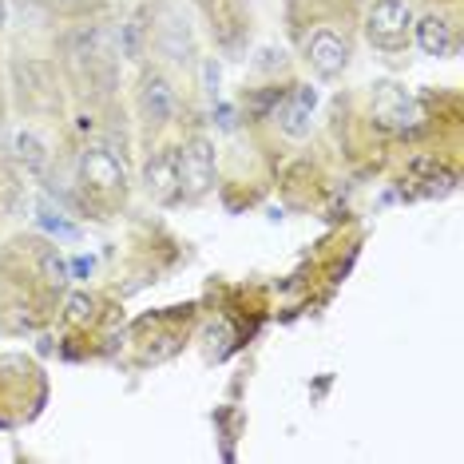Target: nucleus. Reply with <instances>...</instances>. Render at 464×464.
<instances>
[{"instance_id":"nucleus-1","label":"nucleus","mask_w":464,"mask_h":464,"mask_svg":"<svg viewBox=\"0 0 464 464\" xmlns=\"http://www.w3.org/2000/svg\"><path fill=\"white\" fill-rule=\"evenodd\" d=\"M413 28V13H409L405 0H377L369 8V40L382 48H401Z\"/></svg>"},{"instance_id":"nucleus-2","label":"nucleus","mask_w":464,"mask_h":464,"mask_svg":"<svg viewBox=\"0 0 464 464\" xmlns=\"http://www.w3.org/2000/svg\"><path fill=\"white\" fill-rule=\"evenodd\" d=\"M373 120L382 123L389 131H409L420 123V108L417 100L409 96L405 88H397V83H382V88L373 92Z\"/></svg>"},{"instance_id":"nucleus-3","label":"nucleus","mask_w":464,"mask_h":464,"mask_svg":"<svg viewBox=\"0 0 464 464\" xmlns=\"http://www.w3.org/2000/svg\"><path fill=\"white\" fill-rule=\"evenodd\" d=\"M175 163H179V187H187V195L198 198L215 183V151H210L207 140H191L175 155Z\"/></svg>"},{"instance_id":"nucleus-4","label":"nucleus","mask_w":464,"mask_h":464,"mask_svg":"<svg viewBox=\"0 0 464 464\" xmlns=\"http://www.w3.org/2000/svg\"><path fill=\"white\" fill-rule=\"evenodd\" d=\"M305 56H310V68L318 72L322 80H337L345 68H350V44H345L342 36H334L330 28H322V33L310 36Z\"/></svg>"},{"instance_id":"nucleus-5","label":"nucleus","mask_w":464,"mask_h":464,"mask_svg":"<svg viewBox=\"0 0 464 464\" xmlns=\"http://www.w3.org/2000/svg\"><path fill=\"white\" fill-rule=\"evenodd\" d=\"M80 175H83V183H92L96 191H115V187L128 183L123 163L115 160L111 151H103V147H88V151L80 155Z\"/></svg>"},{"instance_id":"nucleus-6","label":"nucleus","mask_w":464,"mask_h":464,"mask_svg":"<svg viewBox=\"0 0 464 464\" xmlns=\"http://www.w3.org/2000/svg\"><path fill=\"white\" fill-rule=\"evenodd\" d=\"M314 108H318V92H314L310 83H302V88L294 92V100L278 115L282 131H286L290 140H305V135H310V123H314Z\"/></svg>"},{"instance_id":"nucleus-7","label":"nucleus","mask_w":464,"mask_h":464,"mask_svg":"<svg viewBox=\"0 0 464 464\" xmlns=\"http://www.w3.org/2000/svg\"><path fill=\"white\" fill-rule=\"evenodd\" d=\"M175 108H179L175 88H171V83H167L163 76H151V80L143 83V92H140V111H143L151 123H171Z\"/></svg>"},{"instance_id":"nucleus-8","label":"nucleus","mask_w":464,"mask_h":464,"mask_svg":"<svg viewBox=\"0 0 464 464\" xmlns=\"http://www.w3.org/2000/svg\"><path fill=\"white\" fill-rule=\"evenodd\" d=\"M417 44H420L425 56H452V52H457V40H452L449 20H440V16L417 20Z\"/></svg>"},{"instance_id":"nucleus-9","label":"nucleus","mask_w":464,"mask_h":464,"mask_svg":"<svg viewBox=\"0 0 464 464\" xmlns=\"http://www.w3.org/2000/svg\"><path fill=\"white\" fill-rule=\"evenodd\" d=\"M147 191L160 198V203H171V198L183 191V187H179V163H175V155H160V160L147 163Z\"/></svg>"},{"instance_id":"nucleus-10","label":"nucleus","mask_w":464,"mask_h":464,"mask_svg":"<svg viewBox=\"0 0 464 464\" xmlns=\"http://www.w3.org/2000/svg\"><path fill=\"white\" fill-rule=\"evenodd\" d=\"M13 151H16V160L24 163L28 171H36V175L48 167V151H44V143H40L33 131H16L13 135Z\"/></svg>"},{"instance_id":"nucleus-11","label":"nucleus","mask_w":464,"mask_h":464,"mask_svg":"<svg viewBox=\"0 0 464 464\" xmlns=\"http://www.w3.org/2000/svg\"><path fill=\"white\" fill-rule=\"evenodd\" d=\"M40 227L48 230V235H60V238H76V227L64 218V210H56L52 203H40Z\"/></svg>"},{"instance_id":"nucleus-12","label":"nucleus","mask_w":464,"mask_h":464,"mask_svg":"<svg viewBox=\"0 0 464 464\" xmlns=\"http://www.w3.org/2000/svg\"><path fill=\"white\" fill-rule=\"evenodd\" d=\"M92 314H96V298H92V294H72L68 298V318L72 322H88Z\"/></svg>"},{"instance_id":"nucleus-13","label":"nucleus","mask_w":464,"mask_h":464,"mask_svg":"<svg viewBox=\"0 0 464 464\" xmlns=\"http://www.w3.org/2000/svg\"><path fill=\"white\" fill-rule=\"evenodd\" d=\"M140 48H143V20L135 16L131 24L123 28V52H128V56L135 60V56H140Z\"/></svg>"},{"instance_id":"nucleus-14","label":"nucleus","mask_w":464,"mask_h":464,"mask_svg":"<svg viewBox=\"0 0 464 464\" xmlns=\"http://www.w3.org/2000/svg\"><path fill=\"white\" fill-rule=\"evenodd\" d=\"M44 274H48V282H56V286H60V282H64V262H60L56 255H44Z\"/></svg>"},{"instance_id":"nucleus-15","label":"nucleus","mask_w":464,"mask_h":464,"mask_svg":"<svg viewBox=\"0 0 464 464\" xmlns=\"http://www.w3.org/2000/svg\"><path fill=\"white\" fill-rule=\"evenodd\" d=\"M215 115H218V128H223V131H235V108H230V103H218V108H215Z\"/></svg>"},{"instance_id":"nucleus-16","label":"nucleus","mask_w":464,"mask_h":464,"mask_svg":"<svg viewBox=\"0 0 464 464\" xmlns=\"http://www.w3.org/2000/svg\"><path fill=\"white\" fill-rule=\"evenodd\" d=\"M203 83H207V96H218V64L203 68Z\"/></svg>"},{"instance_id":"nucleus-17","label":"nucleus","mask_w":464,"mask_h":464,"mask_svg":"<svg viewBox=\"0 0 464 464\" xmlns=\"http://www.w3.org/2000/svg\"><path fill=\"white\" fill-rule=\"evenodd\" d=\"M92 266H96V262H92V258H76V262H72V270H76L80 278H88V274H92Z\"/></svg>"},{"instance_id":"nucleus-18","label":"nucleus","mask_w":464,"mask_h":464,"mask_svg":"<svg viewBox=\"0 0 464 464\" xmlns=\"http://www.w3.org/2000/svg\"><path fill=\"white\" fill-rule=\"evenodd\" d=\"M5 20H8V8H5V0H0V28H5Z\"/></svg>"}]
</instances>
